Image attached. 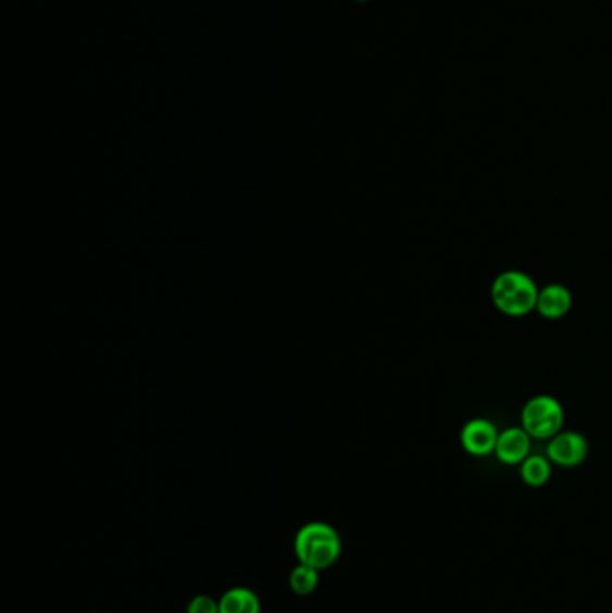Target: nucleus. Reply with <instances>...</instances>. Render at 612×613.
Instances as JSON below:
<instances>
[{
    "instance_id": "7",
    "label": "nucleus",
    "mask_w": 612,
    "mask_h": 613,
    "mask_svg": "<svg viewBox=\"0 0 612 613\" xmlns=\"http://www.w3.org/2000/svg\"><path fill=\"white\" fill-rule=\"evenodd\" d=\"M572 307V291L567 290L566 285L548 284L539 290L536 312H539L544 320H561Z\"/></svg>"
},
{
    "instance_id": "3",
    "label": "nucleus",
    "mask_w": 612,
    "mask_h": 613,
    "mask_svg": "<svg viewBox=\"0 0 612 613\" xmlns=\"http://www.w3.org/2000/svg\"><path fill=\"white\" fill-rule=\"evenodd\" d=\"M564 407L555 396L536 395L521 410V427L536 440H551L564 426Z\"/></svg>"
},
{
    "instance_id": "10",
    "label": "nucleus",
    "mask_w": 612,
    "mask_h": 613,
    "mask_svg": "<svg viewBox=\"0 0 612 613\" xmlns=\"http://www.w3.org/2000/svg\"><path fill=\"white\" fill-rule=\"evenodd\" d=\"M318 573H320V571H317V568L304 565V563H298V565L293 568V573H291L290 576L291 590L298 593V596H309V593L315 592L318 584H320Z\"/></svg>"
},
{
    "instance_id": "9",
    "label": "nucleus",
    "mask_w": 612,
    "mask_h": 613,
    "mask_svg": "<svg viewBox=\"0 0 612 613\" xmlns=\"http://www.w3.org/2000/svg\"><path fill=\"white\" fill-rule=\"evenodd\" d=\"M551 462L548 456H528L521 463V479L531 488H541L550 481Z\"/></svg>"
},
{
    "instance_id": "5",
    "label": "nucleus",
    "mask_w": 612,
    "mask_h": 613,
    "mask_svg": "<svg viewBox=\"0 0 612 613\" xmlns=\"http://www.w3.org/2000/svg\"><path fill=\"white\" fill-rule=\"evenodd\" d=\"M498 438H500L498 427L487 418H475V420L467 421L460 432L462 449L476 457L494 454Z\"/></svg>"
},
{
    "instance_id": "8",
    "label": "nucleus",
    "mask_w": 612,
    "mask_h": 613,
    "mask_svg": "<svg viewBox=\"0 0 612 613\" xmlns=\"http://www.w3.org/2000/svg\"><path fill=\"white\" fill-rule=\"evenodd\" d=\"M220 613H260L259 596L248 588H232L220 599Z\"/></svg>"
},
{
    "instance_id": "6",
    "label": "nucleus",
    "mask_w": 612,
    "mask_h": 613,
    "mask_svg": "<svg viewBox=\"0 0 612 613\" xmlns=\"http://www.w3.org/2000/svg\"><path fill=\"white\" fill-rule=\"evenodd\" d=\"M530 434L523 427H511L500 432L494 454L505 465H521L530 456Z\"/></svg>"
},
{
    "instance_id": "1",
    "label": "nucleus",
    "mask_w": 612,
    "mask_h": 613,
    "mask_svg": "<svg viewBox=\"0 0 612 613\" xmlns=\"http://www.w3.org/2000/svg\"><path fill=\"white\" fill-rule=\"evenodd\" d=\"M495 309L511 318L530 315L537 307L539 287L530 274L519 269H506L495 277L490 287Z\"/></svg>"
},
{
    "instance_id": "2",
    "label": "nucleus",
    "mask_w": 612,
    "mask_h": 613,
    "mask_svg": "<svg viewBox=\"0 0 612 613\" xmlns=\"http://www.w3.org/2000/svg\"><path fill=\"white\" fill-rule=\"evenodd\" d=\"M295 554L298 563L323 571L334 565L342 554V540L329 524H307L296 532Z\"/></svg>"
},
{
    "instance_id": "4",
    "label": "nucleus",
    "mask_w": 612,
    "mask_h": 613,
    "mask_svg": "<svg viewBox=\"0 0 612 613\" xmlns=\"http://www.w3.org/2000/svg\"><path fill=\"white\" fill-rule=\"evenodd\" d=\"M587 454H589V443L580 432L561 431L548 443V459L556 467H578L586 462Z\"/></svg>"
},
{
    "instance_id": "11",
    "label": "nucleus",
    "mask_w": 612,
    "mask_h": 613,
    "mask_svg": "<svg viewBox=\"0 0 612 613\" xmlns=\"http://www.w3.org/2000/svg\"><path fill=\"white\" fill-rule=\"evenodd\" d=\"M187 613H220V601L209 596H196L189 603Z\"/></svg>"
}]
</instances>
